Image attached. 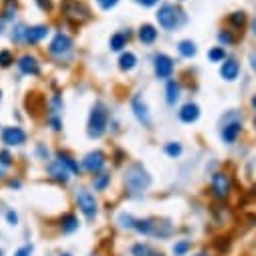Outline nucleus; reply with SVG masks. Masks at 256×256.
<instances>
[{
    "label": "nucleus",
    "instance_id": "obj_24",
    "mask_svg": "<svg viewBox=\"0 0 256 256\" xmlns=\"http://www.w3.org/2000/svg\"><path fill=\"white\" fill-rule=\"evenodd\" d=\"M178 50H180V54H182L184 58H192V56H196L198 46H196V42H192V40H182V42L178 44Z\"/></svg>",
    "mask_w": 256,
    "mask_h": 256
},
{
    "label": "nucleus",
    "instance_id": "obj_51",
    "mask_svg": "<svg viewBox=\"0 0 256 256\" xmlns=\"http://www.w3.org/2000/svg\"><path fill=\"white\" fill-rule=\"evenodd\" d=\"M152 256H164V254H152Z\"/></svg>",
    "mask_w": 256,
    "mask_h": 256
},
{
    "label": "nucleus",
    "instance_id": "obj_44",
    "mask_svg": "<svg viewBox=\"0 0 256 256\" xmlns=\"http://www.w3.org/2000/svg\"><path fill=\"white\" fill-rule=\"evenodd\" d=\"M36 152H38V156H40L42 160H46V156H48V152H44V148H42V146H36Z\"/></svg>",
    "mask_w": 256,
    "mask_h": 256
},
{
    "label": "nucleus",
    "instance_id": "obj_46",
    "mask_svg": "<svg viewBox=\"0 0 256 256\" xmlns=\"http://www.w3.org/2000/svg\"><path fill=\"white\" fill-rule=\"evenodd\" d=\"M252 34L256 36V18H254V22H252Z\"/></svg>",
    "mask_w": 256,
    "mask_h": 256
},
{
    "label": "nucleus",
    "instance_id": "obj_11",
    "mask_svg": "<svg viewBox=\"0 0 256 256\" xmlns=\"http://www.w3.org/2000/svg\"><path fill=\"white\" fill-rule=\"evenodd\" d=\"M105 164H107V158H105L103 152H91L83 160V168L89 174H101V170L105 168Z\"/></svg>",
    "mask_w": 256,
    "mask_h": 256
},
{
    "label": "nucleus",
    "instance_id": "obj_50",
    "mask_svg": "<svg viewBox=\"0 0 256 256\" xmlns=\"http://www.w3.org/2000/svg\"><path fill=\"white\" fill-rule=\"evenodd\" d=\"M0 101H2V91H0Z\"/></svg>",
    "mask_w": 256,
    "mask_h": 256
},
{
    "label": "nucleus",
    "instance_id": "obj_20",
    "mask_svg": "<svg viewBox=\"0 0 256 256\" xmlns=\"http://www.w3.org/2000/svg\"><path fill=\"white\" fill-rule=\"evenodd\" d=\"M127 42H130V32H115L111 38H109V48L113 52H121Z\"/></svg>",
    "mask_w": 256,
    "mask_h": 256
},
{
    "label": "nucleus",
    "instance_id": "obj_19",
    "mask_svg": "<svg viewBox=\"0 0 256 256\" xmlns=\"http://www.w3.org/2000/svg\"><path fill=\"white\" fill-rule=\"evenodd\" d=\"M138 36H140V40L144 44H154L158 40V28L154 24H142Z\"/></svg>",
    "mask_w": 256,
    "mask_h": 256
},
{
    "label": "nucleus",
    "instance_id": "obj_53",
    "mask_svg": "<svg viewBox=\"0 0 256 256\" xmlns=\"http://www.w3.org/2000/svg\"><path fill=\"white\" fill-rule=\"evenodd\" d=\"M60 256H71V254H60Z\"/></svg>",
    "mask_w": 256,
    "mask_h": 256
},
{
    "label": "nucleus",
    "instance_id": "obj_30",
    "mask_svg": "<svg viewBox=\"0 0 256 256\" xmlns=\"http://www.w3.org/2000/svg\"><path fill=\"white\" fill-rule=\"evenodd\" d=\"M190 248H192V244H190L188 240H180V242L174 244L172 252H174V256H186V254L190 252Z\"/></svg>",
    "mask_w": 256,
    "mask_h": 256
},
{
    "label": "nucleus",
    "instance_id": "obj_39",
    "mask_svg": "<svg viewBox=\"0 0 256 256\" xmlns=\"http://www.w3.org/2000/svg\"><path fill=\"white\" fill-rule=\"evenodd\" d=\"M97 4H99L103 10H113V8L119 4V0H97Z\"/></svg>",
    "mask_w": 256,
    "mask_h": 256
},
{
    "label": "nucleus",
    "instance_id": "obj_23",
    "mask_svg": "<svg viewBox=\"0 0 256 256\" xmlns=\"http://www.w3.org/2000/svg\"><path fill=\"white\" fill-rule=\"evenodd\" d=\"M180 93H182V87L178 81H170L168 83V89H166V99L170 105H176L180 101Z\"/></svg>",
    "mask_w": 256,
    "mask_h": 256
},
{
    "label": "nucleus",
    "instance_id": "obj_7",
    "mask_svg": "<svg viewBox=\"0 0 256 256\" xmlns=\"http://www.w3.org/2000/svg\"><path fill=\"white\" fill-rule=\"evenodd\" d=\"M154 71H156V77L162 79V81L172 79V75H174V58L164 54V52L156 54V58H154Z\"/></svg>",
    "mask_w": 256,
    "mask_h": 256
},
{
    "label": "nucleus",
    "instance_id": "obj_40",
    "mask_svg": "<svg viewBox=\"0 0 256 256\" xmlns=\"http://www.w3.org/2000/svg\"><path fill=\"white\" fill-rule=\"evenodd\" d=\"M36 4L42 12H50L52 10V0H36Z\"/></svg>",
    "mask_w": 256,
    "mask_h": 256
},
{
    "label": "nucleus",
    "instance_id": "obj_22",
    "mask_svg": "<svg viewBox=\"0 0 256 256\" xmlns=\"http://www.w3.org/2000/svg\"><path fill=\"white\" fill-rule=\"evenodd\" d=\"M60 230L65 234H71V232L79 230V218L75 214H65L60 218Z\"/></svg>",
    "mask_w": 256,
    "mask_h": 256
},
{
    "label": "nucleus",
    "instance_id": "obj_1",
    "mask_svg": "<svg viewBox=\"0 0 256 256\" xmlns=\"http://www.w3.org/2000/svg\"><path fill=\"white\" fill-rule=\"evenodd\" d=\"M125 186L132 194H144V192L152 186V176L142 164H132L125 172Z\"/></svg>",
    "mask_w": 256,
    "mask_h": 256
},
{
    "label": "nucleus",
    "instance_id": "obj_34",
    "mask_svg": "<svg viewBox=\"0 0 256 256\" xmlns=\"http://www.w3.org/2000/svg\"><path fill=\"white\" fill-rule=\"evenodd\" d=\"M230 24L236 26V28H242V26L246 24V14H244V12H234V14H230Z\"/></svg>",
    "mask_w": 256,
    "mask_h": 256
},
{
    "label": "nucleus",
    "instance_id": "obj_47",
    "mask_svg": "<svg viewBox=\"0 0 256 256\" xmlns=\"http://www.w3.org/2000/svg\"><path fill=\"white\" fill-rule=\"evenodd\" d=\"M2 178H4V168L0 166V180H2Z\"/></svg>",
    "mask_w": 256,
    "mask_h": 256
},
{
    "label": "nucleus",
    "instance_id": "obj_36",
    "mask_svg": "<svg viewBox=\"0 0 256 256\" xmlns=\"http://www.w3.org/2000/svg\"><path fill=\"white\" fill-rule=\"evenodd\" d=\"M136 218L132 216V214H121L119 216V224L123 226V228H136Z\"/></svg>",
    "mask_w": 256,
    "mask_h": 256
},
{
    "label": "nucleus",
    "instance_id": "obj_16",
    "mask_svg": "<svg viewBox=\"0 0 256 256\" xmlns=\"http://www.w3.org/2000/svg\"><path fill=\"white\" fill-rule=\"evenodd\" d=\"M180 119L184 123H196L200 119V107L196 103H186L182 109H180Z\"/></svg>",
    "mask_w": 256,
    "mask_h": 256
},
{
    "label": "nucleus",
    "instance_id": "obj_29",
    "mask_svg": "<svg viewBox=\"0 0 256 256\" xmlns=\"http://www.w3.org/2000/svg\"><path fill=\"white\" fill-rule=\"evenodd\" d=\"M164 152L170 156V158H180L182 156V152H184V148L178 144V142H170V144H166V148H164Z\"/></svg>",
    "mask_w": 256,
    "mask_h": 256
},
{
    "label": "nucleus",
    "instance_id": "obj_41",
    "mask_svg": "<svg viewBox=\"0 0 256 256\" xmlns=\"http://www.w3.org/2000/svg\"><path fill=\"white\" fill-rule=\"evenodd\" d=\"M6 222H8V226H18V214L14 210L6 212Z\"/></svg>",
    "mask_w": 256,
    "mask_h": 256
},
{
    "label": "nucleus",
    "instance_id": "obj_3",
    "mask_svg": "<svg viewBox=\"0 0 256 256\" xmlns=\"http://www.w3.org/2000/svg\"><path fill=\"white\" fill-rule=\"evenodd\" d=\"M60 12L73 24H83V22H87L91 18L89 6L85 2H81V0H62L60 2Z\"/></svg>",
    "mask_w": 256,
    "mask_h": 256
},
{
    "label": "nucleus",
    "instance_id": "obj_45",
    "mask_svg": "<svg viewBox=\"0 0 256 256\" xmlns=\"http://www.w3.org/2000/svg\"><path fill=\"white\" fill-rule=\"evenodd\" d=\"M250 62H252V69L256 71V52H252V54H250Z\"/></svg>",
    "mask_w": 256,
    "mask_h": 256
},
{
    "label": "nucleus",
    "instance_id": "obj_54",
    "mask_svg": "<svg viewBox=\"0 0 256 256\" xmlns=\"http://www.w3.org/2000/svg\"><path fill=\"white\" fill-rule=\"evenodd\" d=\"M180 2H184V0H180Z\"/></svg>",
    "mask_w": 256,
    "mask_h": 256
},
{
    "label": "nucleus",
    "instance_id": "obj_4",
    "mask_svg": "<svg viewBox=\"0 0 256 256\" xmlns=\"http://www.w3.org/2000/svg\"><path fill=\"white\" fill-rule=\"evenodd\" d=\"M156 18H158V22H160V26L164 30H176L186 20L184 18V12L176 4H162L160 10H158V14H156Z\"/></svg>",
    "mask_w": 256,
    "mask_h": 256
},
{
    "label": "nucleus",
    "instance_id": "obj_2",
    "mask_svg": "<svg viewBox=\"0 0 256 256\" xmlns=\"http://www.w3.org/2000/svg\"><path fill=\"white\" fill-rule=\"evenodd\" d=\"M107 125H109V111L101 101H97L91 109V115H89V130H87L89 138L91 140L103 138L107 132Z\"/></svg>",
    "mask_w": 256,
    "mask_h": 256
},
{
    "label": "nucleus",
    "instance_id": "obj_52",
    "mask_svg": "<svg viewBox=\"0 0 256 256\" xmlns=\"http://www.w3.org/2000/svg\"><path fill=\"white\" fill-rule=\"evenodd\" d=\"M196 256H208V254H196Z\"/></svg>",
    "mask_w": 256,
    "mask_h": 256
},
{
    "label": "nucleus",
    "instance_id": "obj_27",
    "mask_svg": "<svg viewBox=\"0 0 256 256\" xmlns=\"http://www.w3.org/2000/svg\"><path fill=\"white\" fill-rule=\"evenodd\" d=\"M154 228H156V222H154V220H138V222H136V230H138L140 234L150 236V234H154Z\"/></svg>",
    "mask_w": 256,
    "mask_h": 256
},
{
    "label": "nucleus",
    "instance_id": "obj_48",
    "mask_svg": "<svg viewBox=\"0 0 256 256\" xmlns=\"http://www.w3.org/2000/svg\"><path fill=\"white\" fill-rule=\"evenodd\" d=\"M252 196H254V198H256V184H254V186H252Z\"/></svg>",
    "mask_w": 256,
    "mask_h": 256
},
{
    "label": "nucleus",
    "instance_id": "obj_37",
    "mask_svg": "<svg viewBox=\"0 0 256 256\" xmlns=\"http://www.w3.org/2000/svg\"><path fill=\"white\" fill-rule=\"evenodd\" d=\"M218 40H220L224 46H226V44H232V42H234V34H232L230 30H222V32L218 34Z\"/></svg>",
    "mask_w": 256,
    "mask_h": 256
},
{
    "label": "nucleus",
    "instance_id": "obj_26",
    "mask_svg": "<svg viewBox=\"0 0 256 256\" xmlns=\"http://www.w3.org/2000/svg\"><path fill=\"white\" fill-rule=\"evenodd\" d=\"M109 184H111V176H109V174H105V172H101V174H99V176H95V180H93V188H95L97 192H103Z\"/></svg>",
    "mask_w": 256,
    "mask_h": 256
},
{
    "label": "nucleus",
    "instance_id": "obj_49",
    "mask_svg": "<svg viewBox=\"0 0 256 256\" xmlns=\"http://www.w3.org/2000/svg\"><path fill=\"white\" fill-rule=\"evenodd\" d=\"M252 107H254V109H256V95H254V97H252Z\"/></svg>",
    "mask_w": 256,
    "mask_h": 256
},
{
    "label": "nucleus",
    "instance_id": "obj_35",
    "mask_svg": "<svg viewBox=\"0 0 256 256\" xmlns=\"http://www.w3.org/2000/svg\"><path fill=\"white\" fill-rule=\"evenodd\" d=\"M26 26H22V24H18L16 28H14V32H12V40L14 42H26Z\"/></svg>",
    "mask_w": 256,
    "mask_h": 256
},
{
    "label": "nucleus",
    "instance_id": "obj_5",
    "mask_svg": "<svg viewBox=\"0 0 256 256\" xmlns=\"http://www.w3.org/2000/svg\"><path fill=\"white\" fill-rule=\"evenodd\" d=\"M71 50H73V40H71L69 34H65V32L54 34V38H52V42H50V46H48V52H50L52 56L62 58V56H67Z\"/></svg>",
    "mask_w": 256,
    "mask_h": 256
},
{
    "label": "nucleus",
    "instance_id": "obj_12",
    "mask_svg": "<svg viewBox=\"0 0 256 256\" xmlns=\"http://www.w3.org/2000/svg\"><path fill=\"white\" fill-rule=\"evenodd\" d=\"M16 65H18V69H20L22 75H30V77L40 75V62H38V58L32 56V54H24V56H20Z\"/></svg>",
    "mask_w": 256,
    "mask_h": 256
},
{
    "label": "nucleus",
    "instance_id": "obj_32",
    "mask_svg": "<svg viewBox=\"0 0 256 256\" xmlns=\"http://www.w3.org/2000/svg\"><path fill=\"white\" fill-rule=\"evenodd\" d=\"M12 62H14V54L10 50H0V67L8 69V67H12Z\"/></svg>",
    "mask_w": 256,
    "mask_h": 256
},
{
    "label": "nucleus",
    "instance_id": "obj_8",
    "mask_svg": "<svg viewBox=\"0 0 256 256\" xmlns=\"http://www.w3.org/2000/svg\"><path fill=\"white\" fill-rule=\"evenodd\" d=\"M212 192H214V196L224 200L230 196V192H232V182H230V176L224 174V172H216L212 176Z\"/></svg>",
    "mask_w": 256,
    "mask_h": 256
},
{
    "label": "nucleus",
    "instance_id": "obj_9",
    "mask_svg": "<svg viewBox=\"0 0 256 256\" xmlns=\"http://www.w3.org/2000/svg\"><path fill=\"white\" fill-rule=\"evenodd\" d=\"M132 111H134V115L138 117V121H140L144 127H152V113H150V107H148L146 99H144L140 93H136V95L132 97Z\"/></svg>",
    "mask_w": 256,
    "mask_h": 256
},
{
    "label": "nucleus",
    "instance_id": "obj_15",
    "mask_svg": "<svg viewBox=\"0 0 256 256\" xmlns=\"http://www.w3.org/2000/svg\"><path fill=\"white\" fill-rule=\"evenodd\" d=\"M220 75H222V79L228 81V83L236 81L238 75H240V65H238V60H234V58L224 60V62H222V69H220Z\"/></svg>",
    "mask_w": 256,
    "mask_h": 256
},
{
    "label": "nucleus",
    "instance_id": "obj_14",
    "mask_svg": "<svg viewBox=\"0 0 256 256\" xmlns=\"http://www.w3.org/2000/svg\"><path fill=\"white\" fill-rule=\"evenodd\" d=\"M242 134V123L240 121H230V123H226L224 127H222V142L224 144H228V146H232L236 140H238V136Z\"/></svg>",
    "mask_w": 256,
    "mask_h": 256
},
{
    "label": "nucleus",
    "instance_id": "obj_18",
    "mask_svg": "<svg viewBox=\"0 0 256 256\" xmlns=\"http://www.w3.org/2000/svg\"><path fill=\"white\" fill-rule=\"evenodd\" d=\"M136 67H138V56H136V52L127 50V52H123V54L119 56V69H121L123 73H130V71H134Z\"/></svg>",
    "mask_w": 256,
    "mask_h": 256
},
{
    "label": "nucleus",
    "instance_id": "obj_33",
    "mask_svg": "<svg viewBox=\"0 0 256 256\" xmlns=\"http://www.w3.org/2000/svg\"><path fill=\"white\" fill-rule=\"evenodd\" d=\"M132 254H134V256H152L154 250H152L148 244H136V246L132 248Z\"/></svg>",
    "mask_w": 256,
    "mask_h": 256
},
{
    "label": "nucleus",
    "instance_id": "obj_28",
    "mask_svg": "<svg viewBox=\"0 0 256 256\" xmlns=\"http://www.w3.org/2000/svg\"><path fill=\"white\" fill-rule=\"evenodd\" d=\"M60 111H62V101L58 95H52L50 97V113L48 117H60Z\"/></svg>",
    "mask_w": 256,
    "mask_h": 256
},
{
    "label": "nucleus",
    "instance_id": "obj_43",
    "mask_svg": "<svg viewBox=\"0 0 256 256\" xmlns=\"http://www.w3.org/2000/svg\"><path fill=\"white\" fill-rule=\"evenodd\" d=\"M138 4H142V6H146V8H152V6H156L160 0H136Z\"/></svg>",
    "mask_w": 256,
    "mask_h": 256
},
{
    "label": "nucleus",
    "instance_id": "obj_13",
    "mask_svg": "<svg viewBox=\"0 0 256 256\" xmlns=\"http://www.w3.org/2000/svg\"><path fill=\"white\" fill-rule=\"evenodd\" d=\"M48 174H50V178L54 180V182H58V184H67L69 180H71V170L67 168V166H62L58 160H54L50 166H48Z\"/></svg>",
    "mask_w": 256,
    "mask_h": 256
},
{
    "label": "nucleus",
    "instance_id": "obj_10",
    "mask_svg": "<svg viewBox=\"0 0 256 256\" xmlns=\"http://www.w3.org/2000/svg\"><path fill=\"white\" fill-rule=\"evenodd\" d=\"M2 144L8 148L22 146V144H26V132L22 127H6L2 132Z\"/></svg>",
    "mask_w": 256,
    "mask_h": 256
},
{
    "label": "nucleus",
    "instance_id": "obj_38",
    "mask_svg": "<svg viewBox=\"0 0 256 256\" xmlns=\"http://www.w3.org/2000/svg\"><path fill=\"white\" fill-rule=\"evenodd\" d=\"M0 166H2V168H10L12 166V156L6 150L0 152Z\"/></svg>",
    "mask_w": 256,
    "mask_h": 256
},
{
    "label": "nucleus",
    "instance_id": "obj_21",
    "mask_svg": "<svg viewBox=\"0 0 256 256\" xmlns=\"http://www.w3.org/2000/svg\"><path fill=\"white\" fill-rule=\"evenodd\" d=\"M42 107H44V99L38 93H28V97H26V109H28V113L38 115L42 111Z\"/></svg>",
    "mask_w": 256,
    "mask_h": 256
},
{
    "label": "nucleus",
    "instance_id": "obj_25",
    "mask_svg": "<svg viewBox=\"0 0 256 256\" xmlns=\"http://www.w3.org/2000/svg\"><path fill=\"white\" fill-rule=\"evenodd\" d=\"M56 160H58L62 166H67V168L71 170V174H79V170H81V168H79V164L75 162V158H71L69 154L58 152V154H56Z\"/></svg>",
    "mask_w": 256,
    "mask_h": 256
},
{
    "label": "nucleus",
    "instance_id": "obj_42",
    "mask_svg": "<svg viewBox=\"0 0 256 256\" xmlns=\"http://www.w3.org/2000/svg\"><path fill=\"white\" fill-rule=\"evenodd\" d=\"M30 254H32V246H22V248L16 250L14 256H30Z\"/></svg>",
    "mask_w": 256,
    "mask_h": 256
},
{
    "label": "nucleus",
    "instance_id": "obj_31",
    "mask_svg": "<svg viewBox=\"0 0 256 256\" xmlns=\"http://www.w3.org/2000/svg\"><path fill=\"white\" fill-rule=\"evenodd\" d=\"M208 56H210L212 62H224L226 60V50H224V46H216L208 52Z\"/></svg>",
    "mask_w": 256,
    "mask_h": 256
},
{
    "label": "nucleus",
    "instance_id": "obj_6",
    "mask_svg": "<svg viewBox=\"0 0 256 256\" xmlns=\"http://www.w3.org/2000/svg\"><path fill=\"white\" fill-rule=\"evenodd\" d=\"M77 206L89 220H93L97 216V200L89 190H79L77 192Z\"/></svg>",
    "mask_w": 256,
    "mask_h": 256
},
{
    "label": "nucleus",
    "instance_id": "obj_17",
    "mask_svg": "<svg viewBox=\"0 0 256 256\" xmlns=\"http://www.w3.org/2000/svg\"><path fill=\"white\" fill-rule=\"evenodd\" d=\"M48 32H50V28H48V26H44V24L30 26V28L26 30V42H28V44H38L42 38H46V36H48Z\"/></svg>",
    "mask_w": 256,
    "mask_h": 256
}]
</instances>
